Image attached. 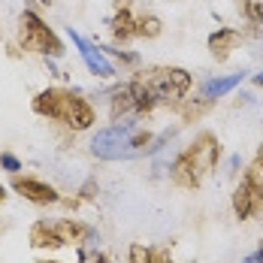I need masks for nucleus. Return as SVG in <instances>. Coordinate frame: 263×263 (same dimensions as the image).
Returning <instances> with one entry per match:
<instances>
[{"label": "nucleus", "instance_id": "nucleus-1", "mask_svg": "<svg viewBox=\"0 0 263 263\" xmlns=\"http://www.w3.org/2000/svg\"><path fill=\"white\" fill-rule=\"evenodd\" d=\"M191 73L182 67H152L127 82L133 97V112L145 115L160 103H176L182 100L191 88Z\"/></svg>", "mask_w": 263, "mask_h": 263}, {"label": "nucleus", "instance_id": "nucleus-2", "mask_svg": "<svg viewBox=\"0 0 263 263\" xmlns=\"http://www.w3.org/2000/svg\"><path fill=\"white\" fill-rule=\"evenodd\" d=\"M33 112L43 118H52L67 124L70 130H88L94 124V109L79 94L64 91V88H46L33 97Z\"/></svg>", "mask_w": 263, "mask_h": 263}, {"label": "nucleus", "instance_id": "nucleus-3", "mask_svg": "<svg viewBox=\"0 0 263 263\" xmlns=\"http://www.w3.org/2000/svg\"><path fill=\"white\" fill-rule=\"evenodd\" d=\"M221 158V145L212 133H200L194 139V145H187L170 166V179L179 187H200V182L215 170V163Z\"/></svg>", "mask_w": 263, "mask_h": 263}, {"label": "nucleus", "instance_id": "nucleus-4", "mask_svg": "<svg viewBox=\"0 0 263 263\" xmlns=\"http://www.w3.org/2000/svg\"><path fill=\"white\" fill-rule=\"evenodd\" d=\"M152 142H155V136L148 130H136L130 121H124V124L118 121L115 127H106V130L97 133L91 148L103 160H121V158H136V155L148 152Z\"/></svg>", "mask_w": 263, "mask_h": 263}, {"label": "nucleus", "instance_id": "nucleus-5", "mask_svg": "<svg viewBox=\"0 0 263 263\" xmlns=\"http://www.w3.org/2000/svg\"><path fill=\"white\" fill-rule=\"evenodd\" d=\"M18 40H22L25 49L40 52V54H46V58H61V54H64V43L58 40V33H54L52 27L46 25L33 9H25V12H22Z\"/></svg>", "mask_w": 263, "mask_h": 263}, {"label": "nucleus", "instance_id": "nucleus-6", "mask_svg": "<svg viewBox=\"0 0 263 263\" xmlns=\"http://www.w3.org/2000/svg\"><path fill=\"white\" fill-rule=\"evenodd\" d=\"M12 187H15V194H22L25 200L36 203V206L58 203V191H54L52 184H46V182H40V179H33V176H18V173H15Z\"/></svg>", "mask_w": 263, "mask_h": 263}, {"label": "nucleus", "instance_id": "nucleus-7", "mask_svg": "<svg viewBox=\"0 0 263 263\" xmlns=\"http://www.w3.org/2000/svg\"><path fill=\"white\" fill-rule=\"evenodd\" d=\"M70 36H73V46L79 49V54H82V61H85V67L94 73V76H103V79H109L115 70H112V64L106 61V54L91 43V40H85L82 33H76V30H70Z\"/></svg>", "mask_w": 263, "mask_h": 263}, {"label": "nucleus", "instance_id": "nucleus-8", "mask_svg": "<svg viewBox=\"0 0 263 263\" xmlns=\"http://www.w3.org/2000/svg\"><path fill=\"white\" fill-rule=\"evenodd\" d=\"M239 43H242V33L233 30V27H221V30H215L209 36V52L212 58H218V61H227L233 49H239Z\"/></svg>", "mask_w": 263, "mask_h": 263}, {"label": "nucleus", "instance_id": "nucleus-9", "mask_svg": "<svg viewBox=\"0 0 263 263\" xmlns=\"http://www.w3.org/2000/svg\"><path fill=\"white\" fill-rule=\"evenodd\" d=\"M52 227H54V233L61 236L64 245H82L85 239L91 236V227H85L79 221H54Z\"/></svg>", "mask_w": 263, "mask_h": 263}, {"label": "nucleus", "instance_id": "nucleus-10", "mask_svg": "<svg viewBox=\"0 0 263 263\" xmlns=\"http://www.w3.org/2000/svg\"><path fill=\"white\" fill-rule=\"evenodd\" d=\"M30 245L33 248H61L64 242H61V236L54 233V227L49 221H36L30 227Z\"/></svg>", "mask_w": 263, "mask_h": 263}, {"label": "nucleus", "instance_id": "nucleus-11", "mask_svg": "<svg viewBox=\"0 0 263 263\" xmlns=\"http://www.w3.org/2000/svg\"><path fill=\"white\" fill-rule=\"evenodd\" d=\"M242 182L248 184L257 197L263 200V145L257 148V155H254V160L248 163V170H245V179Z\"/></svg>", "mask_w": 263, "mask_h": 263}, {"label": "nucleus", "instance_id": "nucleus-12", "mask_svg": "<svg viewBox=\"0 0 263 263\" xmlns=\"http://www.w3.org/2000/svg\"><path fill=\"white\" fill-rule=\"evenodd\" d=\"M239 82H242V73H233V76H218V79H209L206 82V97L215 100V97H224V94H230L233 88H236Z\"/></svg>", "mask_w": 263, "mask_h": 263}, {"label": "nucleus", "instance_id": "nucleus-13", "mask_svg": "<svg viewBox=\"0 0 263 263\" xmlns=\"http://www.w3.org/2000/svg\"><path fill=\"white\" fill-rule=\"evenodd\" d=\"M160 30H163V25H160L158 15H152V12H145V15L133 18V36H142V40H155V36H160Z\"/></svg>", "mask_w": 263, "mask_h": 263}, {"label": "nucleus", "instance_id": "nucleus-14", "mask_svg": "<svg viewBox=\"0 0 263 263\" xmlns=\"http://www.w3.org/2000/svg\"><path fill=\"white\" fill-rule=\"evenodd\" d=\"M133 36V15L127 9H118L115 18H112V40L115 43H127Z\"/></svg>", "mask_w": 263, "mask_h": 263}, {"label": "nucleus", "instance_id": "nucleus-15", "mask_svg": "<svg viewBox=\"0 0 263 263\" xmlns=\"http://www.w3.org/2000/svg\"><path fill=\"white\" fill-rule=\"evenodd\" d=\"M121 115H136V112H133V97H130V88H127V85L118 88L115 97H112V118L118 121Z\"/></svg>", "mask_w": 263, "mask_h": 263}, {"label": "nucleus", "instance_id": "nucleus-16", "mask_svg": "<svg viewBox=\"0 0 263 263\" xmlns=\"http://www.w3.org/2000/svg\"><path fill=\"white\" fill-rule=\"evenodd\" d=\"M212 109V100L209 97H203V100H191V103L179 106V112H182V121H197L200 115H206Z\"/></svg>", "mask_w": 263, "mask_h": 263}, {"label": "nucleus", "instance_id": "nucleus-17", "mask_svg": "<svg viewBox=\"0 0 263 263\" xmlns=\"http://www.w3.org/2000/svg\"><path fill=\"white\" fill-rule=\"evenodd\" d=\"M127 260L130 263H155V254L145 248V245H139V242H133L130 251H127Z\"/></svg>", "mask_w": 263, "mask_h": 263}, {"label": "nucleus", "instance_id": "nucleus-18", "mask_svg": "<svg viewBox=\"0 0 263 263\" xmlns=\"http://www.w3.org/2000/svg\"><path fill=\"white\" fill-rule=\"evenodd\" d=\"M245 12H248V18L263 25V0H245Z\"/></svg>", "mask_w": 263, "mask_h": 263}, {"label": "nucleus", "instance_id": "nucleus-19", "mask_svg": "<svg viewBox=\"0 0 263 263\" xmlns=\"http://www.w3.org/2000/svg\"><path fill=\"white\" fill-rule=\"evenodd\" d=\"M0 166L9 170V173H18V170H22V163H18L15 155H0Z\"/></svg>", "mask_w": 263, "mask_h": 263}, {"label": "nucleus", "instance_id": "nucleus-20", "mask_svg": "<svg viewBox=\"0 0 263 263\" xmlns=\"http://www.w3.org/2000/svg\"><path fill=\"white\" fill-rule=\"evenodd\" d=\"M82 263H109V257L100 254V251H85L82 254Z\"/></svg>", "mask_w": 263, "mask_h": 263}, {"label": "nucleus", "instance_id": "nucleus-21", "mask_svg": "<svg viewBox=\"0 0 263 263\" xmlns=\"http://www.w3.org/2000/svg\"><path fill=\"white\" fill-rule=\"evenodd\" d=\"M109 52L115 54V58H121L124 64H136V54H127V52H121V49H109Z\"/></svg>", "mask_w": 263, "mask_h": 263}, {"label": "nucleus", "instance_id": "nucleus-22", "mask_svg": "<svg viewBox=\"0 0 263 263\" xmlns=\"http://www.w3.org/2000/svg\"><path fill=\"white\" fill-rule=\"evenodd\" d=\"M245 263H263V239H260V248H257L254 254H248V257H245Z\"/></svg>", "mask_w": 263, "mask_h": 263}, {"label": "nucleus", "instance_id": "nucleus-23", "mask_svg": "<svg viewBox=\"0 0 263 263\" xmlns=\"http://www.w3.org/2000/svg\"><path fill=\"white\" fill-rule=\"evenodd\" d=\"M254 85H260V88H263V73H257V76H254Z\"/></svg>", "mask_w": 263, "mask_h": 263}, {"label": "nucleus", "instance_id": "nucleus-24", "mask_svg": "<svg viewBox=\"0 0 263 263\" xmlns=\"http://www.w3.org/2000/svg\"><path fill=\"white\" fill-rule=\"evenodd\" d=\"M3 200H6V187L0 184V203H3Z\"/></svg>", "mask_w": 263, "mask_h": 263}, {"label": "nucleus", "instance_id": "nucleus-25", "mask_svg": "<svg viewBox=\"0 0 263 263\" xmlns=\"http://www.w3.org/2000/svg\"><path fill=\"white\" fill-rule=\"evenodd\" d=\"M160 263H173V260H170V257H160Z\"/></svg>", "mask_w": 263, "mask_h": 263}, {"label": "nucleus", "instance_id": "nucleus-26", "mask_svg": "<svg viewBox=\"0 0 263 263\" xmlns=\"http://www.w3.org/2000/svg\"><path fill=\"white\" fill-rule=\"evenodd\" d=\"M40 263H61V260H40Z\"/></svg>", "mask_w": 263, "mask_h": 263}]
</instances>
